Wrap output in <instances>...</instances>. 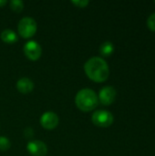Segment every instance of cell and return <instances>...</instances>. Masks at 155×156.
Segmentation results:
<instances>
[{"label": "cell", "mask_w": 155, "mask_h": 156, "mask_svg": "<svg viewBox=\"0 0 155 156\" xmlns=\"http://www.w3.org/2000/svg\"><path fill=\"white\" fill-rule=\"evenodd\" d=\"M86 75L95 82L105 81L110 75L107 62L100 57H92L84 65Z\"/></svg>", "instance_id": "cell-1"}, {"label": "cell", "mask_w": 155, "mask_h": 156, "mask_svg": "<svg viewBox=\"0 0 155 156\" xmlns=\"http://www.w3.org/2000/svg\"><path fill=\"white\" fill-rule=\"evenodd\" d=\"M75 102L80 111L90 112L98 106L99 99L94 90L90 89H82L77 93Z\"/></svg>", "instance_id": "cell-2"}, {"label": "cell", "mask_w": 155, "mask_h": 156, "mask_svg": "<svg viewBox=\"0 0 155 156\" xmlns=\"http://www.w3.org/2000/svg\"><path fill=\"white\" fill-rule=\"evenodd\" d=\"M17 29H18L19 35L22 37L30 38L36 34L37 29V25L34 18L26 16V17H23L19 21Z\"/></svg>", "instance_id": "cell-3"}, {"label": "cell", "mask_w": 155, "mask_h": 156, "mask_svg": "<svg viewBox=\"0 0 155 156\" xmlns=\"http://www.w3.org/2000/svg\"><path fill=\"white\" fill-rule=\"evenodd\" d=\"M113 120V115L110 112L104 110L96 111L92 115V122L96 126L102 128L110 127L112 124Z\"/></svg>", "instance_id": "cell-4"}, {"label": "cell", "mask_w": 155, "mask_h": 156, "mask_svg": "<svg viewBox=\"0 0 155 156\" xmlns=\"http://www.w3.org/2000/svg\"><path fill=\"white\" fill-rule=\"evenodd\" d=\"M23 51L26 55V57L30 59V60H37L41 57L42 54V48L41 46L35 40H30L27 41L24 47H23Z\"/></svg>", "instance_id": "cell-5"}, {"label": "cell", "mask_w": 155, "mask_h": 156, "mask_svg": "<svg viewBox=\"0 0 155 156\" xmlns=\"http://www.w3.org/2000/svg\"><path fill=\"white\" fill-rule=\"evenodd\" d=\"M27 152L33 156H46L48 154L47 144L39 140H31L26 145Z\"/></svg>", "instance_id": "cell-6"}, {"label": "cell", "mask_w": 155, "mask_h": 156, "mask_svg": "<svg viewBox=\"0 0 155 156\" xmlns=\"http://www.w3.org/2000/svg\"><path fill=\"white\" fill-rule=\"evenodd\" d=\"M98 99L101 104L109 106L112 104L116 99V90L111 86H106L100 90Z\"/></svg>", "instance_id": "cell-7"}, {"label": "cell", "mask_w": 155, "mask_h": 156, "mask_svg": "<svg viewBox=\"0 0 155 156\" xmlns=\"http://www.w3.org/2000/svg\"><path fill=\"white\" fill-rule=\"evenodd\" d=\"M58 116L53 112H47L40 118V124L46 130H53L58 124Z\"/></svg>", "instance_id": "cell-8"}, {"label": "cell", "mask_w": 155, "mask_h": 156, "mask_svg": "<svg viewBox=\"0 0 155 156\" xmlns=\"http://www.w3.org/2000/svg\"><path fill=\"white\" fill-rule=\"evenodd\" d=\"M16 89L19 92L23 93V94H27L30 93L33 90H34V83L33 81L28 79V78H21L17 80L16 84Z\"/></svg>", "instance_id": "cell-9"}, {"label": "cell", "mask_w": 155, "mask_h": 156, "mask_svg": "<svg viewBox=\"0 0 155 156\" xmlns=\"http://www.w3.org/2000/svg\"><path fill=\"white\" fill-rule=\"evenodd\" d=\"M0 37H1V39H2L5 43L10 44V45H12V44L17 42V40H18L17 35H16V32L13 31L12 29H4V30L1 32Z\"/></svg>", "instance_id": "cell-10"}, {"label": "cell", "mask_w": 155, "mask_h": 156, "mask_svg": "<svg viewBox=\"0 0 155 156\" xmlns=\"http://www.w3.org/2000/svg\"><path fill=\"white\" fill-rule=\"evenodd\" d=\"M114 51V46L111 41H106L101 44L100 48V53L103 57H109L111 56Z\"/></svg>", "instance_id": "cell-11"}, {"label": "cell", "mask_w": 155, "mask_h": 156, "mask_svg": "<svg viewBox=\"0 0 155 156\" xmlns=\"http://www.w3.org/2000/svg\"><path fill=\"white\" fill-rule=\"evenodd\" d=\"M9 6L13 11H15L16 13H19L24 8V2L21 1V0H12L9 3Z\"/></svg>", "instance_id": "cell-12"}, {"label": "cell", "mask_w": 155, "mask_h": 156, "mask_svg": "<svg viewBox=\"0 0 155 156\" xmlns=\"http://www.w3.org/2000/svg\"><path fill=\"white\" fill-rule=\"evenodd\" d=\"M11 147L10 140L5 136H0V151L5 152Z\"/></svg>", "instance_id": "cell-13"}, {"label": "cell", "mask_w": 155, "mask_h": 156, "mask_svg": "<svg viewBox=\"0 0 155 156\" xmlns=\"http://www.w3.org/2000/svg\"><path fill=\"white\" fill-rule=\"evenodd\" d=\"M147 25H148V27H149L151 30L155 31V13L152 14V15L148 17Z\"/></svg>", "instance_id": "cell-14"}, {"label": "cell", "mask_w": 155, "mask_h": 156, "mask_svg": "<svg viewBox=\"0 0 155 156\" xmlns=\"http://www.w3.org/2000/svg\"><path fill=\"white\" fill-rule=\"evenodd\" d=\"M71 3L77 7H85L90 2L88 0H72Z\"/></svg>", "instance_id": "cell-15"}, {"label": "cell", "mask_w": 155, "mask_h": 156, "mask_svg": "<svg viewBox=\"0 0 155 156\" xmlns=\"http://www.w3.org/2000/svg\"><path fill=\"white\" fill-rule=\"evenodd\" d=\"M7 4V1L5 0H0V7H4Z\"/></svg>", "instance_id": "cell-16"}]
</instances>
